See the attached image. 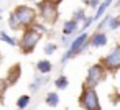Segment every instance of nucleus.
Masks as SVG:
<instances>
[{
    "label": "nucleus",
    "instance_id": "obj_24",
    "mask_svg": "<svg viewBox=\"0 0 120 110\" xmlns=\"http://www.w3.org/2000/svg\"><path fill=\"white\" fill-rule=\"evenodd\" d=\"M48 2H53V4H56V5H59V4L63 2V0H48Z\"/></svg>",
    "mask_w": 120,
    "mask_h": 110
},
{
    "label": "nucleus",
    "instance_id": "obj_3",
    "mask_svg": "<svg viewBox=\"0 0 120 110\" xmlns=\"http://www.w3.org/2000/svg\"><path fill=\"white\" fill-rule=\"evenodd\" d=\"M41 38H43V31L38 30L35 25L30 26V28H25L23 33H22V38L18 40V48H20V51H22L23 54H31V53L36 49L38 43L41 41Z\"/></svg>",
    "mask_w": 120,
    "mask_h": 110
},
{
    "label": "nucleus",
    "instance_id": "obj_10",
    "mask_svg": "<svg viewBox=\"0 0 120 110\" xmlns=\"http://www.w3.org/2000/svg\"><path fill=\"white\" fill-rule=\"evenodd\" d=\"M36 72L41 74V76H49V72L53 71V62L49 59H40L36 62Z\"/></svg>",
    "mask_w": 120,
    "mask_h": 110
},
{
    "label": "nucleus",
    "instance_id": "obj_8",
    "mask_svg": "<svg viewBox=\"0 0 120 110\" xmlns=\"http://www.w3.org/2000/svg\"><path fill=\"white\" fill-rule=\"evenodd\" d=\"M107 41H109V36L105 31H94L90 36H89V44L92 48H104L107 46Z\"/></svg>",
    "mask_w": 120,
    "mask_h": 110
},
{
    "label": "nucleus",
    "instance_id": "obj_16",
    "mask_svg": "<svg viewBox=\"0 0 120 110\" xmlns=\"http://www.w3.org/2000/svg\"><path fill=\"white\" fill-rule=\"evenodd\" d=\"M0 41L8 44V46H18V40H15L13 36H10L7 31H0Z\"/></svg>",
    "mask_w": 120,
    "mask_h": 110
},
{
    "label": "nucleus",
    "instance_id": "obj_23",
    "mask_svg": "<svg viewBox=\"0 0 120 110\" xmlns=\"http://www.w3.org/2000/svg\"><path fill=\"white\" fill-rule=\"evenodd\" d=\"M99 5H100V0H89V4H87V7H90L92 10H97Z\"/></svg>",
    "mask_w": 120,
    "mask_h": 110
},
{
    "label": "nucleus",
    "instance_id": "obj_19",
    "mask_svg": "<svg viewBox=\"0 0 120 110\" xmlns=\"http://www.w3.org/2000/svg\"><path fill=\"white\" fill-rule=\"evenodd\" d=\"M43 51H45L46 56H51V54H54V53L58 51V44H56V43H48Z\"/></svg>",
    "mask_w": 120,
    "mask_h": 110
},
{
    "label": "nucleus",
    "instance_id": "obj_4",
    "mask_svg": "<svg viewBox=\"0 0 120 110\" xmlns=\"http://www.w3.org/2000/svg\"><path fill=\"white\" fill-rule=\"evenodd\" d=\"M77 102H79L81 108H84V110H102L100 97L97 94V89H94V87L82 85Z\"/></svg>",
    "mask_w": 120,
    "mask_h": 110
},
{
    "label": "nucleus",
    "instance_id": "obj_13",
    "mask_svg": "<svg viewBox=\"0 0 120 110\" xmlns=\"http://www.w3.org/2000/svg\"><path fill=\"white\" fill-rule=\"evenodd\" d=\"M59 102H61V99H59V94L58 92H48L46 94V97H45V103L48 105V107H51V108H54V107H58L59 105Z\"/></svg>",
    "mask_w": 120,
    "mask_h": 110
},
{
    "label": "nucleus",
    "instance_id": "obj_7",
    "mask_svg": "<svg viewBox=\"0 0 120 110\" xmlns=\"http://www.w3.org/2000/svg\"><path fill=\"white\" fill-rule=\"evenodd\" d=\"M109 74H115L117 71H120V43L112 46V49L99 61Z\"/></svg>",
    "mask_w": 120,
    "mask_h": 110
},
{
    "label": "nucleus",
    "instance_id": "obj_20",
    "mask_svg": "<svg viewBox=\"0 0 120 110\" xmlns=\"http://www.w3.org/2000/svg\"><path fill=\"white\" fill-rule=\"evenodd\" d=\"M110 18H112L110 15H104V17L100 18L102 22H100V23L97 25V31H102L104 28H107V26H109V22H110Z\"/></svg>",
    "mask_w": 120,
    "mask_h": 110
},
{
    "label": "nucleus",
    "instance_id": "obj_2",
    "mask_svg": "<svg viewBox=\"0 0 120 110\" xmlns=\"http://www.w3.org/2000/svg\"><path fill=\"white\" fill-rule=\"evenodd\" d=\"M89 33L87 31H81L69 44H68V49H66V53L63 54V58H61V66H66L68 64V61H71L72 58H76V56H79V54H82L90 44H89Z\"/></svg>",
    "mask_w": 120,
    "mask_h": 110
},
{
    "label": "nucleus",
    "instance_id": "obj_27",
    "mask_svg": "<svg viewBox=\"0 0 120 110\" xmlns=\"http://www.w3.org/2000/svg\"><path fill=\"white\" fill-rule=\"evenodd\" d=\"M118 17H120V7H118Z\"/></svg>",
    "mask_w": 120,
    "mask_h": 110
},
{
    "label": "nucleus",
    "instance_id": "obj_17",
    "mask_svg": "<svg viewBox=\"0 0 120 110\" xmlns=\"http://www.w3.org/2000/svg\"><path fill=\"white\" fill-rule=\"evenodd\" d=\"M107 8H109V5L104 2V0H102V2H100V5L97 7V10H95V13L92 15L94 17V22H97V20H100L104 15H105V12H107Z\"/></svg>",
    "mask_w": 120,
    "mask_h": 110
},
{
    "label": "nucleus",
    "instance_id": "obj_6",
    "mask_svg": "<svg viewBox=\"0 0 120 110\" xmlns=\"http://www.w3.org/2000/svg\"><path fill=\"white\" fill-rule=\"evenodd\" d=\"M38 15L41 17V22L46 25H54L58 22V5L48 0H41L38 4Z\"/></svg>",
    "mask_w": 120,
    "mask_h": 110
},
{
    "label": "nucleus",
    "instance_id": "obj_15",
    "mask_svg": "<svg viewBox=\"0 0 120 110\" xmlns=\"http://www.w3.org/2000/svg\"><path fill=\"white\" fill-rule=\"evenodd\" d=\"M68 85H69V79H68V76L59 74V76L54 79V87H56L58 90H64V89H68Z\"/></svg>",
    "mask_w": 120,
    "mask_h": 110
},
{
    "label": "nucleus",
    "instance_id": "obj_1",
    "mask_svg": "<svg viewBox=\"0 0 120 110\" xmlns=\"http://www.w3.org/2000/svg\"><path fill=\"white\" fill-rule=\"evenodd\" d=\"M36 18H38V12L33 7L18 5L15 10H12V13L8 17V26L13 31H18V30L23 31L25 28L33 26L36 23Z\"/></svg>",
    "mask_w": 120,
    "mask_h": 110
},
{
    "label": "nucleus",
    "instance_id": "obj_21",
    "mask_svg": "<svg viewBox=\"0 0 120 110\" xmlns=\"http://www.w3.org/2000/svg\"><path fill=\"white\" fill-rule=\"evenodd\" d=\"M107 28H109V30H117V28H120V17H112Z\"/></svg>",
    "mask_w": 120,
    "mask_h": 110
},
{
    "label": "nucleus",
    "instance_id": "obj_22",
    "mask_svg": "<svg viewBox=\"0 0 120 110\" xmlns=\"http://www.w3.org/2000/svg\"><path fill=\"white\" fill-rule=\"evenodd\" d=\"M92 23H95V22H94V17H86V20L82 22L81 31H87V30H89V26H90Z\"/></svg>",
    "mask_w": 120,
    "mask_h": 110
},
{
    "label": "nucleus",
    "instance_id": "obj_25",
    "mask_svg": "<svg viewBox=\"0 0 120 110\" xmlns=\"http://www.w3.org/2000/svg\"><path fill=\"white\" fill-rule=\"evenodd\" d=\"M104 2H105V4H107V5H109V7H110V5H112V4H113V0H104Z\"/></svg>",
    "mask_w": 120,
    "mask_h": 110
},
{
    "label": "nucleus",
    "instance_id": "obj_14",
    "mask_svg": "<svg viewBox=\"0 0 120 110\" xmlns=\"http://www.w3.org/2000/svg\"><path fill=\"white\" fill-rule=\"evenodd\" d=\"M15 103H17V110H26L30 107V103H31V95L30 94H23V95H20L17 99Z\"/></svg>",
    "mask_w": 120,
    "mask_h": 110
},
{
    "label": "nucleus",
    "instance_id": "obj_26",
    "mask_svg": "<svg viewBox=\"0 0 120 110\" xmlns=\"http://www.w3.org/2000/svg\"><path fill=\"white\" fill-rule=\"evenodd\" d=\"M82 2H84V4H86V5H87V4H89V0H82Z\"/></svg>",
    "mask_w": 120,
    "mask_h": 110
},
{
    "label": "nucleus",
    "instance_id": "obj_5",
    "mask_svg": "<svg viewBox=\"0 0 120 110\" xmlns=\"http://www.w3.org/2000/svg\"><path fill=\"white\" fill-rule=\"evenodd\" d=\"M107 74H109V72H107V69H105V67H104L100 62H95V64H92V66L87 69V74H86L84 85L97 89V85H100V84L105 81Z\"/></svg>",
    "mask_w": 120,
    "mask_h": 110
},
{
    "label": "nucleus",
    "instance_id": "obj_18",
    "mask_svg": "<svg viewBox=\"0 0 120 110\" xmlns=\"http://www.w3.org/2000/svg\"><path fill=\"white\" fill-rule=\"evenodd\" d=\"M86 17H87V15H86V10H84V8H77V10L72 13V20H76L77 23H82V22L86 20Z\"/></svg>",
    "mask_w": 120,
    "mask_h": 110
},
{
    "label": "nucleus",
    "instance_id": "obj_12",
    "mask_svg": "<svg viewBox=\"0 0 120 110\" xmlns=\"http://www.w3.org/2000/svg\"><path fill=\"white\" fill-rule=\"evenodd\" d=\"M79 30V23L76 22V20H66L64 22V25H63V35H66V36H71V35H74L76 31Z\"/></svg>",
    "mask_w": 120,
    "mask_h": 110
},
{
    "label": "nucleus",
    "instance_id": "obj_11",
    "mask_svg": "<svg viewBox=\"0 0 120 110\" xmlns=\"http://www.w3.org/2000/svg\"><path fill=\"white\" fill-rule=\"evenodd\" d=\"M48 82V76H41V74H36L35 76V79H33V82L28 85V90L31 92V94H35V92H38L45 84Z\"/></svg>",
    "mask_w": 120,
    "mask_h": 110
},
{
    "label": "nucleus",
    "instance_id": "obj_9",
    "mask_svg": "<svg viewBox=\"0 0 120 110\" xmlns=\"http://www.w3.org/2000/svg\"><path fill=\"white\" fill-rule=\"evenodd\" d=\"M20 76H22V66H20V64L12 66V67L8 69L7 77H5V81H7V84H8V87H10V85H15V84L18 82Z\"/></svg>",
    "mask_w": 120,
    "mask_h": 110
}]
</instances>
